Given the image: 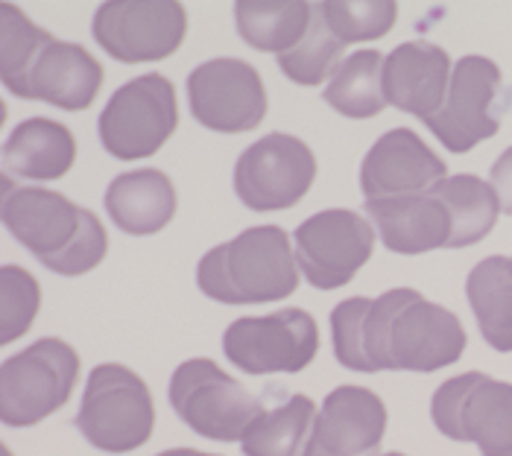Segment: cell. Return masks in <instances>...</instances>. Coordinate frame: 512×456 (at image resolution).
I'll list each match as a JSON object with an SVG mask.
<instances>
[{
  "mask_svg": "<svg viewBox=\"0 0 512 456\" xmlns=\"http://www.w3.org/2000/svg\"><path fill=\"white\" fill-rule=\"evenodd\" d=\"M331 334L337 360L352 372H436L454 366L469 342L451 310L407 287L340 302Z\"/></svg>",
  "mask_w": 512,
  "mask_h": 456,
  "instance_id": "6da1fadb",
  "label": "cell"
},
{
  "mask_svg": "<svg viewBox=\"0 0 512 456\" xmlns=\"http://www.w3.org/2000/svg\"><path fill=\"white\" fill-rule=\"evenodd\" d=\"M0 74L15 97L65 112L88 109L103 85V65L85 47L53 38L15 3H0Z\"/></svg>",
  "mask_w": 512,
  "mask_h": 456,
  "instance_id": "7a4b0ae2",
  "label": "cell"
},
{
  "mask_svg": "<svg viewBox=\"0 0 512 456\" xmlns=\"http://www.w3.org/2000/svg\"><path fill=\"white\" fill-rule=\"evenodd\" d=\"M0 211L6 231L59 275H85L109 252V234L97 214L56 190L12 188L6 176Z\"/></svg>",
  "mask_w": 512,
  "mask_h": 456,
  "instance_id": "3957f363",
  "label": "cell"
},
{
  "mask_svg": "<svg viewBox=\"0 0 512 456\" xmlns=\"http://www.w3.org/2000/svg\"><path fill=\"white\" fill-rule=\"evenodd\" d=\"M197 284L208 299L223 304H267L293 296L299 264L290 234L278 226L246 228L199 261Z\"/></svg>",
  "mask_w": 512,
  "mask_h": 456,
  "instance_id": "277c9868",
  "label": "cell"
},
{
  "mask_svg": "<svg viewBox=\"0 0 512 456\" xmlns=\"http://www.w3.org/2000/svg\"><path fill=\"white\" fill-rule=\"evenodd\" d=\"M74 424L94 448L106 454H129L147 445L153 436V392L132 369L120 363H103L88 378Z\"/></svg>",
  "mask_w": 512,
  "mask_h": 456,
  "instance_id": "5b68a950",
  "label": "cell"
},
{
  "mask_svg": "<svg viewBox=\"0 0 512 456\" xmlns=\"http://www.w3.org/2000/svg\"><path fill=\"white\" fill-rule=\"evenodd\" d=\"M77 380V351L56 337L6 357L0 369V421L6 427L39 424L41 418L53 416L68 404Z\"/></svg>",
  "mask_w": 512,
  "mask_h": 456,
  "instance_id": "8992f818",
  "label": "cell"
},
{
  "mask_svg": "<svg viewBox=\"0 0 512 456\" xmlns=\"http://www.w3.org/2000/svg\"><path fill=\"white\" fill-rule=\"evenodd\" d=\"M170 404L194 433L217 442H243L267 413L261 398L229 378L214 360H188L170 380Z\"/></svg>",
  "mask_w": 512,
  "mask_h": 456,
  "instance_id": "52a82bcc",
  "label": "cell"
},
{
  "mask_svg": "<svg viewBox=\"0 0 512 456\" xmlns=\"http://www.w3.org/2000/svg\"><path fill=\"white\" fill-rule=\"evenodd\" d=\"M431 416L439 433L472 442L483 456H512V383L483 372L445 380L434 395Z\"/></svg>",
  "mask_w": 512,
  "mask_h": 456,
  "instance_id": "ba28073f",
  "label": "cell"
},
{
  "mask_svg": "<svg viewBox=\"0 0 512 456\" xmlns=\"http://www.w3.org/2000/svg\"><path fill=\"white\" fill-rule=\"evenodd\" d=\"M510 109L501 68L486 56H463L454 65L448 100L425 126L451 152H469L495 138L501 117Z\"/></svg>",
  "mask_w": 512,
  "mask_h": 456,
  "instance_id": "9c48e42d",
  "label": "cell"
},
{
  "mask_svg": "<svg viewBox=\"0 0 512 456\" xmlns=\"http://www.w3.org/2000/svg\"><path fill=\"white\" fill-rule=\"evenodd\" d=\"M179 126L176 88L167 76L147 74L126 82L100 114V141L120 161L156 155Z\"/></svg>",
  "mask_w": 512,
  "mask_h": 456,
  "instance_id": "30bf717a",
  "label": "cell"
},
{
  "mask_svg": "<svg viewBox=\"0 0 512 456\" xmlns=\"http://www.w3.org/2000/svg\"><path fill=\"white\" fill-rule=\"evenodd\" d=\"M223 351L246 375H296L314 363L319 328L314 316L299 307L270 316H243L223 334Z\"/></svg>",
  "mask_w": 512,
  "mask_h": 456,
  "instance_id": "8fae6325",
  "label": "cell"
},
{
  "mask_svg": "<svg viewBox=\"0 0 512 456\" xmlns=\"http://www.w3.org/2000/svg\"><path fill=\"white\" fill-rule=\"evenodd\" d=\"M188 33V12L176 0H109L94 15L97 44L118 62L173 56Z\"/></svg>",
  "mask_w": 512,
  "mask_h": 456,
  "instance_id": "7c38bea8",
  "label": "cell"
},
{
  "mask_svg": "<svg viewBox=\"0 0 512 456\" xmlns=\"http://www.w3.org/2000/svg\"><path fill=\"white\" fill-rule=\"evenodd\" d=\"M316 179L311 147L293 135L273 132L237 158L235 190L252 211H284L305 199Z\"/></svg>",
  "mask_w": 512,
  "mask_h": 456,
  "instance_id": "4fadbf2b",
  "label": "cell"
},
{
  "mask_svg": "<svg viewBox=\"0 0 512 456\" xmlns=\"http://www.w3.org/2000/svg\"><path fill=\"white\" fill-rule=\"evenodd\" d=\"M296 264L316 290L346 287L375 249V228L346 208L319 211L296 228Z\"/></svg>",
  "mask_w": 512,
  "mask_h": 456,
  "instance_id": "5bb4252c",
  "label": "cell"
},
{
  "mask_svg": "<svg viewBox=\"0 0 512 456\" xmlns=\"http://www.w3.org/2000/svg\"><path fill=\"white\" fill-rule=\"evenodd\" d=\"M191 112L205 129L249 132L267 117V88L261 74L243 59H211L188 76Z\"/></svg>",
  "mask_w": 512,
  "mask_h": 456,
  "instance_id": "9a60e30c",
  "label": "cell"
},
{
  "mask_svg": "<svg viewBox=\"0 0 512 456\" xmlns=\"http://www.w3.org/2000/svg\"><path fill=\"white\" fill-rule=\"evenodd\" d=\"M445 173V161L416 132L393 129L384 138H378L363 158L360 188L366 193V202L419 196L445 182Z\"/></svg>",
  "mask_w": 512,
  "mask_h": 456,
  "instance_id": "2e32d148",
  "label": "cell"
},
{
  "mask_svg": "<svg viewBox=\"0 0 512 456\" xmlns=\"http://www.w3.org/2000/svg\"><path fill=\"white\" fill-rule=\"evenodd\" d=\"M384 433V401L372 389L340 386L325 398L305 456H378Z\"/></svg>",
  "mask_w": 512,
  "mask_h": 456,
  "instance_id": "e0dca14e",
  "label": "cell"
},
{
  "mask_svg": "<svg viewBox=\"0 0 512 456\" xmlns=\"http://www.w3.org/2000/svg\"><path fill=\"white\" fill-rule=\"evenodd\" d=\"M451 59L431 41L398 44L384 65V94L387 103L419 120H431L448 100L451 88Z\"/></svg>",
  "mask_w": 512,
  "mask_h": 456,
  "instance_id": "ac0fdd59",
  "label": "cell"
},
{
  "mask_svg": "<svg viewBox=\"0 0 512 456\" xmlns=\"http://www.w3.org/2000/svg\"><path fill=\"white\" fill-rule=\"evenodd\" d=\"M363 211L375 220L384 246L398 255H422L431 249H448L451 243V214L434 190L419 196H398L366 202Z\"/></svg>",
  "mask_w": 512,
  "mask_h": 456,
  "instance_id": "d6986e66",
  "label": "cell"
},
{
  "mask_svg": "<svg viewBox=\"0 0 512 456\" xmlns=\"http://www.w3.org/2000/svg\"><path fill=\"white\" fill-rule=\"evenodd\" d=\"M77 161V141L65 123L50 117H30L15 126L3 144L6 176L50 182L62 179Z\"/></svg>",
  "mask_w": 512,
  "mask_h": 456,
  "instance_id": "ffe728a7",
  "label": "cell"
},
{
  "mask_svg": "<svg viewBox=\"0 0 512 456\" xmlns=\"http://www.w3.org/2000/svg\"><path fill=\"white\" fill-rule=\"evenodd\" d=\"M179 199L170 176L156 167L118 176L106 190V211L112 223L135 237L156 234L176 217Z\"/></svg>",
  "mask_w": 512,
  "mask_h": 456,
  "instance_id": "44dd1931",
  "label": "cell"
},
{
  "mask_svg": "<svg viewBox=\"0 0 512 456\" xmlns=\"http://www.w3.org/2000/svg\"><path fill=\"white\" fill-rule=\"evenodd\" d=\"M235 21L240 38L261 53H290L314 24V3L305 0H237Z\"/></svg>",
  "mask_w": 512,
  "mask_h": 456,
  "instance_id": "7402d4cb",
  "label": "cell"
},
{
  "mask_svg": "<svg viewBox=\"0 0 512 456\" xmlns=\"http://www.w3.org/2000/svg\"><path fill=\"white\" fill-rule=\"evenodd\" d=\"M466 296L483 340L495 351H512V258H483L469 272Z\"/></svg>",
  "mask_w": 512,
  "mask_h": 456,
  "instance_id": "603a6c76",
  "label": "cell"
},
{
  "mask_svg": "<svg viewBox=\"0 0 512 456\" xmlns=\"http://www.w3.org/2000/svg\"><path fill=\"white\" fill-rule=\"evenodd\" d=\"M384 65L387 59L378 50H357L328 82L322 100L334 112L346 114L352 120L381 114L390 106L384 94Z\"/></svg>",
  "mask_w": 512,
  "mask_h": 456,
  "instance_id": "cb8c5ba5",
  "label": "cell"
},
{
  "mask_svg": "<svg viewBox=\"0 0 512 456\" xmlns=\"http://www.w3.org/2000/svg\"><path fill=\"white\" fill-rule=\"evenodd\" d=\"M436 193L442 196L448 214H451V243L448 249H463L480 243L501 214V199L489 182H483L480 176L472 173H460V176H448L445 182L436 185Z\"/></svg>",
  "mask_w": 512,
  "mask_h": 456,
  "instance_id": "d4e9b609",
  "label": "cell"
},
{
  "mask_svg": "<svg viewBox=\"0 0 512 456\" xmlns=\"http://www.w3.org/2000/svg\"><path fill=\"white\" fill-rule=\"evenodd\" d=\"M319 413L308 395H293L267 410L243 439L246 456H305Z\"/></svg>",
  "mask_w": 512,
  "mask_h": 456,
  "instance_id": "484cf974",
  "label": "cell"
},
{
  "mask_svg": "<svg viewBox=\"0 0 512 456\" xmlns=\"http://www.w3.org/2000/svg\"><path fill=\"white\" fill-rule=\"evenodd\" d=\"M343 41L331 33L325 15H322V3H314V24L308 30V36L302 38V44L284 56H278L281 71L287 79L299 82V85H319L322 79H334L340 71L343 59Z\"/></svg>",
  "mask_w": 512,
  "mask_h": 456,
  "instance_id": "4316f807",
  "label": "cell"
},
{
  "mask_svg": "<svg viewBox=\"0 0 512 456\" xmlns=\"http://www.w3.org/2000/svg\"><path fill=\"white\" fill-rule=\"evenodd\" d=\"M322 15L334 36L343 44H352V41L387 36L398 18V3L393 0H360V3L325 0Z\"/></svg>",
  "mask_w": 512,
  "mask_h": 456,
  "instance_id": "83f0119b",
  "label": "cell"
},
{
  "mask_svg": "<svg viewBox=\"0 0 512 456\" xmlns=\"http://www.w3.org/2000/svg\"><path fill=\"white\" fill-rule=\"evenodd\" d=\"M0 299H3V322H0V342L9 345L30 331L41 307L39 281L21 269L6 264L0 269Z\"/></svg>",
  "mask_w": 512,
  "mask_h": 456,
  "instance_id": "f1b7e54d",
  "label": "cell"
},
{
  "mask_svg": "<svg viewBox=\"0 0 512 456\" xmlns=\"http://www.w3.org/2000/svg\"><path fill=\"white\" fill-rule=\"evenodd\" d=\"M489 185L495 188L498 199H501V211L512 217V147L492 164Z\"/></svg>",
  "mask_w": 512,
  "mask_h": 456,
  "instance_id": "f546056e",
  "label": "cell"
},
{
  "mask_svg": "<svg viewBox=\"0 0 512 456\" xmlns=\"http://www.w3.org/2000/svg\"><path fill=\"white\" fill-rule=\"evenodd\" d=\"M158 456H217V454H202V451H194V448H176V451H164Z\"/></svg>",
  "mask_w": 512,
  "mask_h": 456,
  "instance_id": "4dcf8cb0",
  "label": "cell"
},
{
  "mask_svg": "<svg viewBox=\"0 0 512 456\" xmlns=\"http://www.w3.org/2000/svg\"><path fill=\"white\" fill-rule=\"evenodd\" d=\"M381 456H404V454H381Z\"/></svg>",
  "mask_w": 512,
  "mask_h": 456,
  "instance_id": "1f68e13d",
  "label": "cell"
}]
</instances>
